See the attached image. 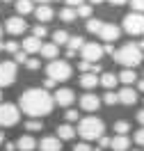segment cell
<instances>
[{"instance_id": "cell-1", "label": "cell", "mask_w": 144, "mask_h": 151, "mask_svg": "<svg viewBox=\"0 0 144 151\" xmlns=\"http://www.w3.org/2000/svg\"><path fill=\"white\" fill-rule=\"evenodd\" d=\"M21 110L32 117V119H39V117H46V114L53 112V96L48 94L46 89L41 87H32V89H25L21 94Z\"/></svg>"}, {"instance_id": "cell-2", "label": "cell", "mask_w": 144, "mask_h": 151, "mask_svg": "<svg viewBox=\"0 0 144 151\" xmlns=\"http://www.w3.org/2000/svg\"><path fill=\"white\" fill-rule=\"evenodd\" d=\"M142 60H144V55H142V50L137 48V44H124L119 50H115V62L121 64V66H126V69L140 66Z\"/></svg>"}, {"instance_id": "cell-3", "label": "cell", "mask_w": 144, "mask_h": 151, "mask_svg": "<svg viewBox=\"0 0 144 151\" xmlns=\"http://www.w3.org/2000/svg\"><path fill=\"white\" fill-rule=\"evenodd\" d=\"M103 131H105V124L94 114L80 119V124H78V133L82 140H98V137H103Z\"/></svg>"}, {"instance_id": "cell-4", "label": "cell", "mask_w": 144, "mask_h": 151, "mask_svg": "<svg viewBox=\"0 0 144 151\" xmlns=\"http://www.w3.org/2000/svg\"><path fill=\"white\" fill-rule=\"evenodd\" d=\"M46 73L50 80H55V83H64L71 78V64L64 62V60H53L50 64L46 66Z\"/></svg>"}, {"instance_id": "cell-5", "label": "cell", "mask_w": 144, "mask_h": 151, "mask_svg": "<svg viewBox=\"0 0 144 151\" xmlns=\"http://www.w3.org/2000/svg\"><path fill=\"white\" fill-rule=\"evenodd\" d=\"M124 30L128 35H135V37L144 35V14H137V12L126 14L124 16Z\"/></svg>"}, {"instance_id": "cell-6", "label": "cell", "mask_w": 144, "mask_h": 151, "mask_svg": "<svg viewBox=\"0 0 144 151\" xmlns=\"http://www.w3.org/2000/svg\"><path fill=\"white\" fill-rule=\"evenodd\" d=\"M19 117H21V112L14 103H0V126H5V128L16 126Z\"/></svg>"}, {"instance_id": "cell-7", "label": "cell", "mask_w": 144, "mask_h": 151, "mask_svg": "<svg viewBox=\"0 0 144 151\" xmlns=\"http://www.w3.org/2000/svg\"><path fill=\"white\" fill-rule=\"evenodd\" d=\"M80 55H82L85 62L96 64V62L103 57V46H101V44H94V41H92V44H87V41H85V46L80 48Z\"/></svg>"}, {"instance_id": "cell-8", "label": "cell", "mask_w": 144, "mask_h": 151, "mask_svg": "<svg viewBox=\"0 0 144 151\" xmlns=\"http://www.w3.org/2000/svg\"><path fill=\"white\" fill-rule=\"evenodd\" d=\"M14 80H16V64L0 62V87H9Z\"/></svg>"}, {"instance_id": "cell-9", "label": "cell", "mask_w": 144, "mask_h": 151, "mask_svg": "<svg viewBox=\"0 0 144 151\" xmlns=\"http://www.w3.org/2000/svg\"><path fill=\"white\" fill-rule=\"evenodd\" d=\"M5 30L9 32V35H23L25 30H28V23L23 16H9L7 23H5Z\"/></svg>"}, {"instance_id": "cell-10", "label": "cell", "mask_w": 144, "mask_h": 151, "mask_svg": "<svg viewBox=\"0 0 144 151\" xmlns=\"http://www.w3.org/2000/svg\"><path fill=\"white\" fill-rule=\"evenodd\" d=\"M73 101H76V94H73V89H69V87L57 89V92H55V96H53V103L62 105V108H69Z\"/></svg>"}, {"instance_id": "cell-11", "label": "cell", "mask_w": 144, "mask_h": 151, "mask_svg": "<svg viewBox=\"0 0 144 151\" xmlns=\"http://www.w3.org/2000/svg\"><path fill=\"white\" fill-rule=\"evenodd\" d=\"M119 32H121V30L117 28L115 23H103V28H101V32H98L96 37H101L103 41L112 44V41H117V39H119Z\"/></svg>"}, {"instance_id": "cell-12", "label": "cell", "mask_w": 144, "mask_h": 151, "mask_svg": "<svg viewBox=\"0 0 144 151\" xmlns=\"http://www.w3.org/2000/svg\"><path fill=\"white\" fill-rule=\"evenodd\" d=\"M80 108L87 110V112H94V110L101 108V99H98L96 94H82L80 96Z\"/></svg>"}, {"instance_id": "cell-13", "label": "cell", "mask_w": 144, "mask_h": 151, "mask_svg": "<svg viewBox=\"0 0 144 151\" xmlns=\"http://www.w3.org/2000/svg\"><path fill=\"white\" fill-rule=\"evenodd\" d=\"M117 99H119V103H124V105H135L137 103V92L133 87H124V89L117 92Z\"/></svg>"}, {"instance_id": "cell-14", "label": "cell", "mask_w": 144, "mask_h": 151, "mask_svg": "<svg viewBox=\"0 0 144 151\" xmlns=\"http://www.w3.org/2000/svg\"><path fill=\"white\" fill-rule=\"evenodd\" d=\"M39 151H62V142L55 135H48L39 142Z\"/></svg>"}, {"instance_id": "cell-15", "label": "cell", "mask_w": 144, "mask_h": 151, "mask_svg": "<svg viewBox=\"0 0 144 151\" xmlns=\"http://www.w3.org/2000/svg\"><path fill=\"white\" fill-rule=\"evenodd\" d=\"M39 50H41V39H37V37H25L23 39V53H25V55H34Z\"/></svg>"}, {"instance_id": "cell-16", "label": "cell", "mask_w": 144, "mask_h": 151, "mask_svg": "<svg viewBox=\"0 0 144 151\" xmlns=\"http://www.w3.org/2000/svg\"><path fill=\"white\" fill-rule=\"evenodd\" d=\"M110 149L112 151H128L130 149V140L126 135H115V137H110Z\"/></svg>"}, {"instance_id": "cell-17", "label": "cell", "mask_w": 144, "mask_h": 151, "mask_svg": "<svg viewBox=\"0 0 144 151\" xmlns=\"http://www.w3.org/2000/svg\"><path fill=\"white\" fill-rule=\"evenodd\" d=\"M32 14L37 16V21H41V23H48V21L53 19V7H50V5H39V7L32 12Z\"/></svg>"}, {"instance_id": "cell-18", "label": "cell", "mask_w": 144, "mask_h": 151, "mask_svg": "<svg viewBox=\"0 0 144 151\" xmlns=\"http://www.w3.org/2000/svg\"><path fill=\"white\" fill-rule=\"evenodd\" d=\"M59 142L62 140H73L76 137V128L71 126V124H62V126H57V135H55Z\"/></svg>"}, {"instance_id": "cell-19", "label": "cell", "mask_w": 144, "mask_h": 151, "mask_svg": "<svg viewBox=\"0 0 144 151\" xmlns=\"http://www.w3.org/2000/svg\"><path fill=\"white\" fill-rule=\"evenodd\" d=\"M34 147H37V142H34L32 135H23V137H19V142H16V149L19 151H32Z\"/></svg>"}, {"instance_id": "cell-20", "label": "cell", "mask_w": 144, "mask_h": 151, "mask_svg": "<svg viewBox=\"0 0 144 151\" xmlns=\"http://www.w3.org/2000/svg\"><path fill=\"white\" fill-rule=\"evenodd\" d=\"M98 83L105 87L107 92H115V87H117V83H119V80H117V76H115V73H103L101 78H98Z\"/></svg>"}, {"instance_id": "cell-21", "label": "cell", "mask_w": 144, "mask_h": 151, "mask_svg": "<svg viewBox=\"0 0 144 151\" xmlns=\"http://www.w3.org/2000/svg\"><path fill=\"white\" fill-rule=\"evenodd\" d=\"M39 53L46 57V60H50V62H53V60L59 55V48L55 46V44H41V50H39Z\"/></svg>"}, {"instance_id": "cell-22", "label": "cell", "mask_w": 144, "mask_h": 151, "mask_svg": "<svg viewBox=\"0 0 144 151\" xmlns=\"http://www.w3.org/2000/svg\"><path fill=\"white\" fill-rule=\"evenodd\" d=\"M96 85H98V76H96V73H82V76H80V87L94 89Z\"/></svg>"}, {"instance_id": "cell-23", "label": "cell", "mask_w": 144, "mask_h": 151, "mask_svg": "<svg viewBox=\"0 0 144 151\" xmlns=\"http://www.w3.org/2000/svg\"><path fill=\"white\" fill-rule=\"evenodd\" d=\"M16 12H19V16L32 14V12H34V5H32V0H16Z\"/></svg>"}, {"instance_id": "cell-24", "label": "cell", "mask_w": 144, "mask_h": 151, "mask_svg": "<svg viewBox=\"0 0 144 151\" xmlns=\"http://www.w3.org/2000/svg\"><path fill=\"white\" fill-rule=\"evenodd\" d=\"M117 80H121V83H124L126 87H130V85L135 83V80H137V73H135L133 69H124V71L119 73V78H117Z\"/></svg>"}, {"instance_id": "cell-25", "label": "cell", "mask_w": 144, "mask_h": 151, "mask_svg": "<svg viewBox=\"0 0 144 151\" xmlns=\"http://www.w3.org/2000/svg\"><path fill=\"white\" fill-rule=\"evenodd\" d=\"M69 37H71V35H69L67 30H55V32H53V44L59 48V46H64L69 41Z\"/></svg>"}, {"instance_id": "cell-26", "label": "cell", "mask_w": 144, "mask_h": 151, "mask_svg": "<svg viewBox=\"0 0 144 151\" xmlns=\"http://www.w3.org/2000/svg\"><path fill=\"white\" fill-rule=\"evenodd\" d=\"M67 46H69V50H73V53H76V50H80V48L85 46V39L82 37H69V41H67Z\"/></svg>"}, {"instance_id": "cell-27", "label": "cell", "mask_w": 144, "mask_h": 151, "mask_svg": "<svg viewBox=\"0 0 144 151\" xmlns=\"http://www.w3.org/2000/svg\"><path fill=\"white\" fill-rule=\"evenodd\" d=\"M101 28H103V21H98V19H89L87 21V30H89L92 35H98Z\"/></svg>"}, {"instance_id": "cell-28", "label": "cell", "mask_w": 144, "mask_h": 151, "mask_svg": "<svg viewBox=\"0 0 144 151\" xmlns=\"http://www.w3.org/2000/svg\"><path fill=\"white\" fill-rule=\"evenodd\" d=\"M78 16H80V19H89V16H92V7L82 2L80 7H76V19H78Z\"/></svg>"}, {"instance_id": "cell-29", "label": "cell", "mask_w": 144, "mask_h": 151, "mask_svg": "<svg viewBox=\"0 0 144 151\" xmlns=\"http://www.w3.org/2000/svg\"><path fill=\"white\" fill-rule=\"evenodd\" d=\"M59 19L71 23V21H76V9H71V7H64V9L59 12Z\"/></svg>"}, {"instance_id": "cell-30", "label": "cell", "mask_w": 144, "mask_h": 151, "mask_svg": "<svg viewBox=\"0 0 144 151\" xmlns=\"http://www.w3.org/2000/svg\"><path fill=\"white\" fill-rule=\"evenodd\" d=\"M128 131H130V124L124 122V119H119V122L115 124V133H117V135H126Z\"/></svg>"}, {"instance_id": "cell-31", "label": "cell", "mask_w": 144, "mask_h": 151, "mask_svg": "<svg viewBox=\"0 0 144 151\" xmlns=\"http://www.w3.org/2000/svg\"><path fill=\"white\" fill-rule=\"evenodd\" d=\"M25 128H28L30 133H34V131H41V128H44V124L39 122V119H30V122H25Z\"/></svg>"}, {"instance_id": "cell-32", "label": "cell", "mask_w": 144, "mask_h": 151, "mask_svg": "<svg viewBox=\"0 0 144 151\" xmlns=\"http://www.w3.org/2000/svg\"><path fill=\"white\" fill-rule=\"evenodd\" d=\"M48 35V30H46V25H34V30H32V37H37V39H41V37H46Z\"/></svg>"}, {"instance_id": "cell-33", "label": "cell", "mask_w": 144, "mask_h": 151, "mask_svg": "<svg viewBox=\"0 0 144 151\" xmlns=\"http://www.w3.org/2000/svg\"><path fill=\"white\" fill-rule=\"evenodd\" d=\"M130 2V9L137 12V14H142L144 12V0H128Z\"/></svg>"}, {"instance_id": "cell-34", "label": "cell", "mask_w": 144, "mask_h": 151, "mask_svg": "<svg viewBox=\"0 0 144 151\" xmlns=\"http://www.w3.org/2000/svg\"><path fill=\"white\" fill-rule=\"evenodd\" d=\"M107 105H115V103H119V99H117V92H105V99H103Z\"/></svg>"}, {"instance_id": "cell-35", "label": "cell", "mask_w": 144, "mask_h": 151, "mask_svg": "<svg viewBox=\"0 0 144 151\" xmlns=\"http://www.w3.org/2000/svg\"><path fill=\"white\" fill-rule=\"evenodd\" d=\"M78 71H80V73H92V64L85 62V60H80V62H78Z\"/></svg>"}, {"instance_id": "cell-36", "label": "cell", "mask_w": 144, "mask_h": 151, "mask_svg": "<svg viewBox=\"0 0 144 151\" xmlns=\"http://www.w3.org/2000/svg\"><path fill=\"white\" fill-rule=\"evenodd\" d=\"M25 62H28V55H25L23 50L14 53V64H25Z\"/></svg>"}, {"instance_id": "cell-37", "label": "cell", "mask_w": 144, "mask_h": 151, "mask_svg": "<svg viewBox=\"0 0 144 151\" xmlns=\"http://www.w3.org/2000/svg\"><path fill=\"white\" fill-rule=\"evenodd\" d=\"M25 66H28L30 71H37V69H39L41 64H39V60H37V57H28V62H25Z\"/></svg>"}, {"instance_id": "cell-38", "label": "cell", "mask_w": 144, "mask_h": 151, "mask_svg": "<svg viewBox=\"0 0 144 151\" xmlns=\"http://www.w3.org/2000/svg\"><path fill=\"white\" fill-rule=\"evenodd\" d=\"M2 50H7V53H19L21 48H19V44H16V41H7V44H5V48H2Z\"/></svg>"}, {"instance_id": "cell-39", "label": "cell", "mask_w": 144, "mask_h": 151, "mask_svg": "<svg viewBox=\"0 0 144 151\" xmlns=\"http://www.w3.org/2000/svg\"><path fill=\"white\" fill-rule=\"evenodd\" d=\"M135 142H137L140 147H144V128H140V131L135 133Z\"/></svg>"}, {"instance_id": "cell-40", "label": "cell", "mask_w": 144, "mask_h": 151, "mask_svg": "<svg viewBox=\"0 0 144 151\" xmlns=\"http://www.w3.org/2000/svg\"><path fill=\"white\" fill-rule=\"evenodd\" d=\"M107 147H110V137H105V135L98 137V149H107Z\"/></svg>"}, {"instance_id": "cell-41", "label": "cell", "mask_w": 144, "mask_h": 151, "mask_svg": "<svg viewBox=\"0 0 144 151\" xmlns=\"http://www.w3.org/2000/svg\"><path fill=\"white\" fill-rule=\"evenodd\" d=\"M67 122H78V110H67Z\"/></svg>"}, {"instance_id": "cell-42", "label": "cell", "mask_w": 144, "mask_h": 151, "mask_svg": "<svg viewBox=\"0 0 144 151\" xmlns=\"http://www.w3.org/2000/svg\"><path fill=\"white\" fill-rule=\"evenodd\" d=\"M73 151H92V147H89L87 142H80V144H76V147H73Z\"/></svg>"}, {"instance_id": "cell-43", "label": "cell", "mask_w": 144, "mask_h": 151, "mask_svg": "<svg viewBox=\"0 0 144 151\" xmlns=\"http://www.w3.org/2000/svg\"><path fill=\"white\" fill-rule=\"evenodd\" d=\"M55 85H57L55 80H50V78H46V80H44V87H41V89H46V92H48V89H53Z\"/></svg>"}, {"instance_id": "cell-44", "label": "cell", "mask_w": 144, "mask_h": 151, "mask_svg": "<svg viewBox=\"0 0 144 151\" xmlns=\"http://www.w3.org/2000/svg\"><path fill=\"white\" fill-rule=\"evenodd\" d=\"M64 2H67V7H71V9H76V7L82 5V0H64Z\"/></svg>"}, {"instance_id": "cell-45", "label": "cell", "mask_w": 144, "mask_h": 151, "mask_svg": "<svg viewBox=\"0 0 144 151\" xmlns=\"http://www.w3.org/2000/svg\"><path fill=\"white\" fill-rule=\"evenodd\" d=\"M103 53H107V55H115V46H112V44H105V46H103Z\"/></svg>"}, {"instance_id": "cell-46", "label": "cell", "mask_w": 144, "mask_h": 151, "mask_svg": "<svg viewBox=\"0 0 144 151\" xmlns=\"http://www.w3.org/2000/svg\"><path fill=\"white\" fill-rule=\"evenodd\" d=\"M137 122L142 124V128H144V110H140V112H137Z\"/></svg>"}, {"instance_id": "cell-47", "label": "cell", "mask_w": 144, "mask_h": 151, "mask_svg": "<svg viewBox=\"0 0 144 151\" xmlns=\"http://www.w3.org/2000/svg\"><path fill=\"white\" fill-rule=\"evenodd\" d=\"M110 2H112V5H126L128 0H110Z\"/></svg>"}, {"instance_id": "cell-48", "label": "cell", "mask_w": 144, "mask_h": 151, "mask_svg": "<svg viewBox=\"0 0 144 151\" xmlns=\"http://www.w3.org/2000/svg\"><path fill=\"white\" fill-rule=\"evenodd\" d=\"M137 89H140V92H144V80H140V83H137Z\"/></svg>"}, {"instance_id": "cell-49", "label": "cell", "mask_w": 144, "mask_h": 151, "mask_svg": "<svg viewBox=\"0 0 144 151\" xmlns=\"http://www.w3.org/2000/svg\"><path fill=\"white\" fill-rule=\"evenodd\" d=\"M89 2H92V5H101L103 0H89Z\"/></svg>"}, {"instance_id": "cell-50", "label": "cell", "mask_w": 144, "mask_h": 151, "mask_svg": "<svg viewBox=\"0 0 144 151\" xmlns=\"http://www.w3.org/2000/svg\"><path fill=\"white\" fill-rule=\"evenodd\" d=\"M2 142H5V135H2V131H0V144H2Z\"/></svg>"}, {"instance_id": "cell-51", "label": "cell", "mask_w": 144, "mask_h": 151, "mask_svg": "<svg viewBox=\"0 0 144 151\" xmlns=\"http://www.w3.org/2000/svg\"><path fill=\"white\" fill-rule=\"evenodd\" d=\"M37 2H41V5H48V2H50V0H37Z\"/></svg>"}, {"instance_id": "cell-52", "label": "cell", "mask_w": 144, "mask_h": 151, "mask_svg": "<svg viewBox=\"0 0 144 151\" xmlns=\"http://www.w3.org/2000/svg\"><path fill=\"white\" fill-rule=\"evenodd\" d=\"M2 48H5V44H2V41H0V50H2Z\"/></svg>"}, {"instance_id": "cell-53", "label": "cell", "mask_w": 144, "mask_h": 151, "mask_svg": "<svg viewBox=\"0 0 144 151\" xmlns=\"http://www.w3.org/2000/svg\"><path fill=\"white\" fill-rule=\"evenodd\" d=\"M2 2H11V0H2Z\"/></svg>"}, {"instance_id": "cell-54", "label": "cell", "mask_w": 144, "mask_h": 151, "mask_svg": "<svg viewBox=\"0 0 144 151\" xmlns=\"http://www.w3.org/2000/svg\"><path fill=\"white\" fill-rule=\"evenodd\" d=\"M0 101H2V92H0Z\"/></svg>"}, {"instance_id": "cell-55", "label": "cell", "mask_w": 144, "mask_h": 151, "mask_svg": "<svg viewBox=\"0 0 144 151\" xmlns=\"http://www.w3.org/2000/svg\"><path fill=\"white\" fill-rule=\"evenodd\" d=\"M0 37H2V28H0Z\"/></svg>"}, {"instance_id": "cell-56", "label": "cell", "mask_w": 144, "mask_h": 151, "mask_svg": "<svg viewBox=\"0 0 144 151\" xmlns=\"http://www.w3.org/2000/svg\"><path fill=\"white\" fill-rule=\"evenodd\" d=\"M133 151H142V149H133Z\"/></svg>"}, {"instance_id": "cell-57", "label": "cell", "mask_w": 144, "mask_h": 151, "mask_svg": "<svg viewBox=\"0 0 144 151\" xmlns=\"http://www.w3.org/2000/svg\"><path fill=\"white\" fill-rule=\"evenodd\" d=\"M142 55H144V53H142Z\"/></svg>"}]
</instances>
